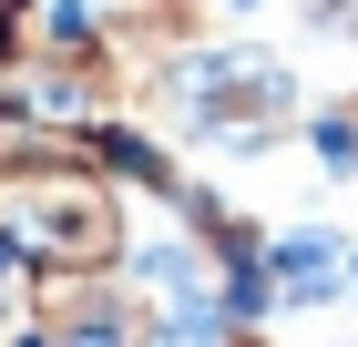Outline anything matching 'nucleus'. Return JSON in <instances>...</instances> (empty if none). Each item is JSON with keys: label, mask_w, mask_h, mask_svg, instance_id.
Wrapping results in <instances>:
<instances>
[{"label": "nucleus", "mask_w": 358, "mask_h": 347, "mask_svg": "<svg viewBox=\"0 0 358 347\" xmlns=\"http://www.w3.org/2000/svg\"><path fill=\"white\" fill-rule=\"evenodd\" d=\"M0 235L21 256H41L52 276H83L123 256V214H113V184L83 163H10L0 174Z\"/></svg>", "instance_id": "obj_1"}, {"label": "nucleus", "mask_w": 358, "mask_h": 347, "mask_svg": "<svg viewBox=\"0 0 358 347\" xmlns=\"http://www.w3.org/2000/svg\"><path fill=\"white\" fill-rule=\"evenodd\" d=\"M287 72L276 61H236V52H215V61H185V123L194 133H215V143H266V133H287Z\"/></svg>", "instance_id": "obj_2"}, {"label": "nucleus", "mask_w": 358, "mask_h": 347, "mask_svg": "<svg viewBox=\"0 0 358 347\" xmlns=\"http://www.w3.org/2000/svg\"><path fill=\"white\" fill-rule=\"evenodd\" d=\"M266 286H287V296H328V286H338L328 235H287V245H276V276H266Z\"/></svg>", "instance_id": "obj_3"}]
</instances>
